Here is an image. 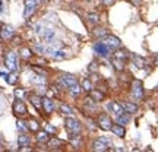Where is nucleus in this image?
I'll list each match as a JSON object with an SVG mask.
<instances>
[{
    "mask_svg": "<svg viewBox=\"0 0 158 152\" xmlns=\"http://www.w3.org/2000/svg\"><path fill=\"white\" fill-rule=\"evenodd\" d=\"M64 127H66V130L70 133V138H73V136L79 135V133H81V129H82L81 121H79V120H76V118H73L72 116L66 118V121H64Z\"/></svg>",
    "mask_w": 158,
    "mask_h": 152,
    "instance_id": "1",
    "label": "nucleus"
},
{
    "mask_svg": "<svg viewBox=\"0 0 158 152\" xmlns=\"http://www.w3.org/2000/svg\"><path fill=\"white\" fill-rule=\"evenodd\" d=\"M78 80H76V78H75L72 73H63L62 76H60V79H59V85L62 86L63 89H68L70 86H73L75 84H76Z\"/></svg>",
    "mask_w": 158,
    "mask_h": 152,
    "instance_id": "2",
    "label": "nucleus"
},
{
    "mask_svg": "<svg viewBox=\"0 0 158 152\" xmlns=\"http://www.w3.org/2000/svg\"><path fill=\"white\" fill-rule=\"evenodd\" d=\"M5 66L10 72H16L18 69V57H16V53L15 51H9L5 57Z\"/></svg>",
    "mask_w": 158,
    "mask_h": 152,
    "instance_id": "3",
    "label": "nucleus"
},
{
    "mask_svg": "<svg viewBox=\"0 0 158 152\" xmlns=\"http://www.w3.org/2000/svg\"><path fill=\"white\" fill-rule=\"evenodd\" d=\"M38 0H25V10H23V18L28 19L35 13L37 7H38Z\"/></svg>",
    "mask_w": 158,
    "mask_h": 152,
    "instance_id": "4",
    "label": "nucleus"
},
{
    "mask_svg": "<svg viewBox=\"0 0 158 152\" xmlns=\"http://www.w3.org/2000/svg\"><path fill=\"white\" fill-rule=\"evenodd\" d=\"M108 146H110V141H108L107 138H100V139H97L92 143V151L104 152V151H108Z\"/></svg>",
    "mask_w": 158,
    "mask_h": 152,
    "instance_id": "5",
    "label": "nucleus"
},
{
    "mask_svg": "<svg viewBox=\"0 0 158 152\" xmlns=\"http://www.w3.org/2000/svg\"><path fill=\"white\" fill-rule=\"evenodd\" d=\"M97 123H98V127H101L102 130H111V127H113L111 118H110V116H107L106 113H102L98 116Z\"/></svg>",
    "mask_w": 158,
    "mask_h": 152,
    "instance_id": "6",
    "label": "nucleus"
},
{
    "mask_svg": "<svg viewBox=\"0 0 158 152\" xmlns=\"http://www.w3.org/2000/svg\"><path fill=\"white\" fill-rule=\"evenodd\" d=\"M94 50H95V53L98 54V56H101V57H108L110 56V47H108L102 39L94 44Z\"/></svg>",
    "mask_w": 158,
    "mask_h": 152,
    "instance_id": "7",
    "label": "nucleus"
},
{
    "mask_svg": "<svg viewBox=\"0 0 158 152\" xmlns=\"http://www.w3.org/2000/svg\"><path fill=\"white\" fill-rule=\"evenodd\" d=\"M132 97L135 100H142L143 98V88H142L141 80H133V84H132Z\"/></svg>",
    "mask_w": 158,
    "mask_h": 152,
    "instance_id": "8",
    "label": "nucleus"
},
{
    "mask_svg": "<svg viewBox=\"0 0 158 152\" xmlns=\"http://www.w3.org/2000/svg\"><path fill=\"white\" fill-rule=\"evenodd\" d=\"M102 41H104L110 48H118V47H122V41H120L117 37H114V35H106V37L102 38Z\"/></svg>",
    "mask_w": 158,
    "mask_h": 152,
    "instance_id": "9",
    "label": "nucleus"
},
{
    "mask_svg": "<svg viewBox=\"0 0 158 152\" xmlns=\"http://www.w3.org/2000/svg\"><path fill=\"white\" fill-rule=\"evenodd\" d=\"M12 108H13V113L15 114H19V116L27 114V107H25V104H23L22 101H19V100H16V101L13 102Z\"/></svg>",
    "mask_w": 158,
    "mask_h": 152,
    "instance_id": "10",
    "label": "nucleus"
},
{
    "mask_svg": "<svg viewBox=\"0 0 158 152\" xmlns=\"http://www.w3.org/2000/svg\"><path fill=\"white\" fill-rule=\"evenodd\" d=\"M29 101L32 102V105H34L37 110H41V108H43V101H44V98L40 95V94L35 92V94H32V95L29 97Z\"/></svg>",
    "mask_w": 158,
    "mask_h": 152,
    "instance_id": "11",
    "label": "nucleus"
},
{
    "mask_svg": "<svg viewBox=\"0 0 158 152\" xmlns=\"http://www.w3.org/2000/svg\"><path fill=\"white\" fill-rule=\"evenodd\" d=\"M54 108H56V105H54V102L51 101V98L45 97L44 101H43V110L45 111V114H51L54 111Z\"/></svg>",
    "mask_w": 158,
    "mask_h": 152,
    "instance_id": "12",
    "label": "nucleus"
},
{
    "mask_svg": "<svg viewBox=\"0 0 158 152\" xmlns=\"http://www.w3.org/2000/svg\"><path fill=\"white\" fill-rule=\"evenodd\" d=\"M18 145H19V149L21 148H27L31 145V139H29L28 135H25V133H21L19 138H18Z\"/></svg>",
    "mask_w": 158,
    "mask_h": 152,
    "instance_id": "13",
    "label": "nucleus"
},
{
    "mask_svg": "<svg viewBox=\"0 0 158 152\" xmlns=\"http://www.w3.org/2000/svg\"><path fill=\"white\" fill-rule=\"evenodd\" d=\"M111 132H113L114 135L117 136V138H124V135H126V130H124V126L123 124H113V127H111Z\"/></svg>",
    "mask_w": 158,
    "mask_h": 152,
    "instance_id": "14",
    "label": "nucleus"
},
{
    "mask_svg": "<svg viewBox=\"0 0 158 152\" xmlns=\"http://www.w3.org/2000/svg\"><path fill=\"white\" fill-rule=\"evenodd\" d=\"M108 108L113 111L116 116H118V114H122V113H124V108H123V105H120V104H117V102H114V101H111L110 104H108Z\"/></svg>",
    "mask_w": 158,
    "mask_h": 152,
    "instance_id": "15",
    "label": "nucleus"
},
{
    "mask_svg": "<svg viewBox=\"0 0 158 152\" xmlns=\"http://www.w3.org/2000/svg\"><path fill=\"white\" fill-rule=\"evenodd\" d=\"M129 120H130V113H122V114H118V116H116V123L118 124H126V123H129Z\"/></svg>",
    "mask_w": 158,
    "mask_h": 152,
    "instance_id": "16",
    "label": "nucleus"
},
{
    "mask_svg": "<svg viewBox=\"0 0 158 152\" xmlns=\"http://www.w3.org/2000/svg\"><path fill=\"white\" fill-rule=\"evenodd\" d=\"M29 80H31V84H35V85H44L47 82L45 76H43V75H31Z\"/></svg>",
    "mask_w": 158,
    "mask_h": 152,
    "instance_id": "17",
    "label": "nucleus"
},
{
    "mask_svg": "<svg viewBox=\"0 0 158 152\" xmlns=\"http://www.w3.org/2000/svg\"><path fill=\"white\" fill-rule=\"evenodd\" d=\"M89 95H91V98H92V100H94L95 102H101L102 100L106 98V95L102 94L101 91H97V89H92V91H91Z\"/></svg>",
    "mask_w": 158,
    "mask_h": 152,
    "instance_id": "18",
    "label": "nucleus"
},
{
    "mask_svg": "<svg viewBox=\"0 0 158 152\" xmlns=\"http://www.w3.org/2000/svg\"><path fill=\"white\" fill-rule=\"evenodd\" d=\"M122 105H123L124 111H127V113H130V114H133V113H136V111H138V105H136V104H133V102L126 101V102H122Z\"/></svg>",
    "mask_w": 158,
    "mask_h": 152,
    "instance_id": "19",
    "label": "nucleus"
},
{
    "mask_svg": "<svg viewBox=\"0 0 158 152\" xmlns=\"http://www.w3.org/2000/svg\"><path fill=\"white\" fill-rule=\"evenodd\" d=\"M12 35H13V29H12L10 27H3V31H2V38H3V41L10 39Z\"/></svg>",
    "mask_w": 158,
    "mask_h": 152,
    "instance_id": "20",
    "label": "nucleus"
},
{
    "mask_svg": "<svg viewBox=\"0 0 158 152\" xmlns=\"http://www.w3.org/2000/svg\"><path fill=\"white\" fill-rule=\"evenodd\" d=\"M50 56L53 59H56V60H63V59H66V53L62 50H53L50 53Z\"/></svg>",
    "mask_w": 158,
    "mask_h": 152,
    "instance_id": "21",
    "label": "nucleus"
},
{
    "mask_svg": "<svg viewBox=\"0 0 158 152\" xmlns=\"http://www.w3.org/2000/svg\"><path fill=\"white\" fill-rule=\"evenodd\" d=\"M27 126H28V129L31 130V132H38V129H40L38 121L34 120V118H29L28 121H27Z\"/></svg>",
    "mask_w": 158,
    "mask_h": 152,
    "instance_id": "22",
    "label": "nucleus"
},
{
    "mask_svg": "<svg viewBox=\"0 0 158 152\" xmlns=\"http://www.w3.org/2000/svg\"><path fill=\"white\" fill-rule=\"evenodd\" d=\"M32 51H34V53H38V54H43L44 51H47V47H45L44 44H41V43H35V44L32 45Z\"/></svg>",
    "mask_w": 158,
    "mask_h": 152,
    "instance_id": "23",
    "label": "nucleus"
},
{
    "mask_svg": "<svg viewBox=\"0 0 158 152\" xmlns=\"http://www.w3.org/2000/svg\"><path fill=\"white\" fill-rule=\"evenodd\" d=\"M81 89H82V86H81L78 82H76L73 86H70V88H69V92L72 94V97H79V94H81Z\"/></svg>",
    "mask_w": 158,
    "mask_h": 152,
    "instance_id": "24",
    "label": "nucleus"
},
{
    "mask_svg": "<svg viewBox=\"0 0 158 152\" xmlns=\"http://www.w3.org/2000/svg\"><path fill=\"white\" fill-rule=\"evenodd\" d=\"M48 135H50V133H48L47 130H45V132H41V133L37 135V141H38L40 143H47V142H48Z\"/></svg>",
    "mask_w": 158,
    "mask_h": 152,
    "instance_id": "25",
    "label": "nucleus"
},
{
    "mask_svg": "<svg viewBox=\"0 0 158 152\" xmlns=\"http://www.w3.org/2000/svg\"><path fill=\"white\" fill-rule=\"evenodd\" d=\"M82 89L86 91V92H91V91L94 89V86H92V82H91L88 78H85L82 80Z\"/></svg>",
    "mask_w": 158,
    "mask_h": 152,
    "instance_id": "26",
    "label": "nucleus"
},
{
    "mask_svg": "<svg viewBox=\"0 0 158 152\" xmlns=\"http://www.w3.org/2000/svg\"><path fill=\"white\" fill-rule=\"evenodd\" d=\"M113 64H114V68L117 69V70H123L124 69V60H122V59L113 57Z\"/></svg>",
    "mask_w": 158,
    "mask_h": 152,
    "instance_id": "27",
    "label": "nucleus"
},
{
    "mask_svg": "<svg viewBox=\"0 0 158 152\" xmlns=\"http://www.w3.org/2000/svg\"><path fill=\"white\" fill-rule=\"evenodd\" d=\"M88 21H89V23H98L100 22V15L98 13H95V12H91V13H88Z\"/></svg>",
    "mask_w": 158,
    "mask_h": 152,
    "instance_id": "28",
    "label": "nucleus"
},
{
    "mask_svg": "<svg viewBox=\"0 0 158 152\" xmlns=\"http://www.w3.org/2000/svg\"><path fill=\"white\" fill-rule=\"evenodd\" d=\"M5 79H6V82H7V84L15 85V84H16V80H18V76H16V73H15V72H12V73L6 75Z\"/></svg>",
    "mask_w": 158,
    "mask_h": 152,
    "instance_id": "29",
    "label": "nucleus"
},
{
    "mask_svg": "<svg viewBox=\"0 0 158 152\" xmlns=\"http://www.w3.org/2000/svg\"><path fill=\"white\" fill-rule=\"evenodd\" d=\"M60 111H62L63 114H66V116H73V110L69 107V105H66V104H62V105H60Z\"/></svg>",
    "mask_w": 158,
    "mask_h": 152,
    "instance_id": "30",
    "label": "nucleus"
},
{
    "mask_svg": "<svg viewBox=\"0 0 158 152\" xmlns=\"http://www.w3.org/2000/svg\"><path fill=\"white\" fill-rule=\"evenodd\" d=\"M94 37H97V38H100V37H104V35H107V29L106 28H97L94 32Z\"/></svg>",
    "mask_w": 158,
    "mask_h": 152,
    "instance_id": "31",
    "label": "nucleus"
},
{
    "mask_svg": "<svg viewBox=\"0 0 158 152\" xmlns=\"http://www.w3.org/2000/svg\"><path fill=\"white\" fill-rule=\"evenodd\" d=\"M16 129L21 130V133H25V132H27V129H28V126H27V123H25V121L18 120V121H16Z\"/></svg>",
    "mask_w": 158,
    "mask_h": 152,
    "instance_id": "32",
    "label": "nucleus"
},
{
    "mask_svg": "<svg viewBox=\"0 0 158 152\" xmlns=\"http://www.w3.org/2000/svg\"><path fill=\"white\" fill-rule=\"evenodd\" d=\"M15 95H16L19 100H23L25 95H27V91L22 89V88H18V89H15Z\"/></svg>",
    "mask_w": 158,
    "mask_h": 152,
    "instance_id": "33",
    "label": "nucleus"
},
{
    "mask_svg": "<svg viewBox=\"0 0 158 152\" xmlns=\"http://www.w3.org/2000/svg\"><path fill=\"white\" fill-rule=\"evenodd\" d=\"M21 56H22L23 59H29V57L32 56V51L29 50V48H22V50H21Z\"/></svg>",
    "mask_w": 158,
    "mask_h": 152,
    "instance_id": "34",
    "label": "nucleus"
},
{
    "mask_svg": "<svg viewBox=\"0 0 158 152\" xmlns=\"http://www.w3.org/2000/svg\"><path fill=\"white\" fill-rule=\"evenodd\" d=\"M114 57H117V59H122V60H124V59L127 57V53H126V51H123V50H118V51H116V53H114Z\"/></svg>",
    "mask_w": 158,
    "mask_h": 152,
    "instance_id": "35",
    "label": "nucleus"
},
{
    "mask_svg": "<svg viewBox=\"0 0 158 152\" xmlns=\"http://www.w3.org/2000/svg\"><path fill=\"white\" fill-rule=\"evenodd\" d=\"M45 130H47L48 133H51V135H54V133H56V127H54V126H51V124H47V126H45Z\"/></svg>",
    "mask_w": 158,
    "mask_h": 152,
    "instance_id": "36",
    "label": "nucleus"
},
{
    "mask_svg": "<svg viewBox=\"0 0 158 152\" xmlns=\"http://www.w3.org/2000/svg\"><path fill=\"white\" fill-rule=\"evenodd\" d=\"M51 148H54V146H57V145H63V142L62 141H59V139H53V141L48 143Z\"/></svg>",
    "mask_w": 158,
    "mask_h": 152,
    "instance_id": "37",
    "label": "nucleus"
},
{
    "mask_svg": "<svg viewBox=\"0 0 158 152\" xmlns=\"http://www.w3.org/2000/svg\"><path fill=\"white\" fill-rule=\"evenodd\" d=\"M47 88H45V86H43V85H40L38 86V91H37V94H40V95H44L45 92H47Z\"/></svg>",
    "mask_w": 158,
    "mask_h": 152,
    "instance_id": "38",
    "label": "nucleus"
},
{
    "mask_svg": "<svg viewBox=\"0 0 158 152\" xmlns=\"http://www.w3.org/2000/svg\"><path fill=\"white\" fill-rule=\"evenodd\" d=\"M114 2H116V0H102V5L104 6H113L114 5Z\"/></svg>",
    "mask_w": 158,
    "mask_h": 152,
    "instance_id": "39",
    "label": "nucleus"
},
{
    "mask_svg": "<svg viewBox=\"0 0 158 152\" xmlns=\"http://www.w3.org/2000/svg\"><path fill=\"white\" fill-rule=\"evenodd\" d=\"M91 69H92V70H95V69H97V66H95V63H94V62L91 63Z\"/></svg>",
    "mask_w": 158,
    "mask_h": 152,
    "instance_id": "40",
    "label": "nucleus"
},
{
    "mask_svg": "<svg viewBox=\"0 0 158 152\" xmlns=\"http://www.w3.org/2000/svg\"><path fill=\"white\" fill-rule=\"evenodd\" d=\"M40 3H47V2H48V0H38Z\"/></svg>",
    "mask_w": 158,
    "mask_h": 152,
    "instance_id": "41",
    "label": "nucleus"
},
{
    "mask_svg": "<svg viewBox=\"0 0 158 152\" xmlns=\"http://www.w3.org/2000/svg\"><path fill=\"white\" fill-rule=\"evenodd\" d=\"M132 2H133V3H139L141 0H132Z\"/></svg>",
    "mask_w": 158,
    "mask_h": 152,
    "instance_id": "42",
    "label": "nucleus"
},
{
    "mask_svg": "<svg viewBox=\"0 0 158 152\" xmlns=\"http://www.w3.org/2000/svg\"><path fill=\"white\" fill-rule=\"evenodd\" d=\"M157 88H158V85H157Z\"/></svg>",
    "mask_w": 158,
    "mask_h": 152,
    "instance_id": "43",
    "label": "nucleus"
}]
</instances>
